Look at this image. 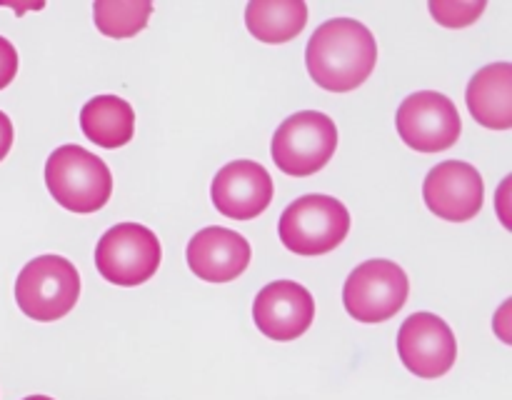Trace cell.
I'll list each match as a JSON object with an SVG mask.
<instances>
[{
  "label": "cell",
  "mask_w": 512,
  "mask_h": 400,
  "mask_svg": "<svg viewBox=\"0 0 512 400\" xmlns=\"http://www.w3.org/2000/svg\"><path fill=\"white\" fill-rule=\"evenodd\" d=\"M378 63L375 35L360 20L335 18L320 25L308 40L305 65L315 85L330 93L360 88Z\"/></svg>",
  "instance_id": "1"
},
{
  "label": "cell",
  "mask_w": 512,
  "mask_h": 400,
  "mask_svg": "<svg viewBox=\"0 0 512 400\" xmlns=\"http://www.w3.org/2000/svg\"><path fill=\"white\" fill-rule=\"evenodd\" d=\"M45 185L58 205L78 215L105 208L113 195V173L83 145H60L45 163Z\"/></svg>",
  "instance_id": "2"
},
{
  "label": "cell",
  "mask_w": 512,
  "mask_h": 400,
  "mask_svg": "<svg viewBox=\"0 0 512 400\" xmlns=\"http://www.w3.org/2000/svg\"><path fill=\"white\" fill-rule=\"evenodd\" d=\"M350 233V213L338 198L330 195H303L293 200L280 215L278 235L295 255H325L338 248Z\"/></svg>",
  "instance_id": "3"
},
{
  "label": "cell",
  "mask_w": 512,
  "mask_h": 400,
  "mask_svg": "<svg viewBox=\"0 0 512 400\" xmlns=\"http://www.w3.org/2000/svg\"><path fill=\"white\" fill-rule=\"evenodd\" d=\"M80 298V273L63 255H40L20 270L15 300L28 318L53 323L65 318Z\"/></svg>",
  "instance_id": "4"
},
{
  "label": "cell",
  "mask_w": 512,
  "mask_h": 400,
  "mask_svg": "<svg viewBox=\"0 0 512 400\" xmlns=\"http://www.w3.org/2000/svg\"><path fill=\"white\" fill-rule=\"evenodd\" d=\"M338 148V128L318 110H300L283 120L273 135L270 153L273 163L293 178H308L318 173L333 158Z\"/></svg>",
  "instance_id": "5"
},
{
  "label": "cell",
  "mask_w": 512,
  "mask_h": 400,
  "mask_svg": "<svg viewBox=\"0 0 512 400\" xmlns=\"http://www.w3.org/2000/svg\"><path fill=\"white\" fill-rule=\"evenodd\" d=\"M163 260L158 235L140 223H120L105 230L95 248V268L108 283L133 288L153 278Z\"/></svg>",
  "instance_id": "6"
},
{
  "label": "cell",
  "mask_w": 512,
  "mask_h": 400,
  "mask_svg": "<svg viewBox=\"0 0 512 400\" xmlns=\"http://www.w3.org/2000/svg\"><path fill=\"white\" fill-rule=\"evenodd\" d=\"M410 280L393 260H365L345 280L343 303L350 318L360 323H383L408 303Z\"/></svg>",
  "instance_id": "7"
},
{
  "label": "cell",
  "mask_w": 512,
  "mask_h": 400,
  "mask_svg": "<svg viewBox=\"0 0 512 400\" xmlns=\"http://www.w3.org/2000/svg\"><path fill=\"white\" fill-rule=\"evenodd\" d=\"M400 138L418 153H443L458 143L463 120L453 100L435 90H420L400 103L395 115Z\"/></svg>",
  "instance_id": "8"
},
{
  "label": "cell",
  "mask_w": 512,
  "mask_h": 400,
  "mask_svg": "<svg viewBox=\"0 0 512 400\" xmlns=\"http://www.w3.org/2000/svg\"><path fill=\"white\" fill-rule=\"evenodd\" d=\"M398 353L418 378H443L458 358V340L440 315L413 313L400 325Z\"/></svg>",
  "instance_id": "9"
},
{
  "label": "cell",
  "mask_w": 512,
  "mask_h": 400,
  "mask_svg": "<svg viewBox=\"0 0 512 400\" xmlns=\"http://www.w3.org/2000/svg\"><path fill=\"white\" fill-rule=\"evenodd\" d=\"M423 195L425 205L438 218L465 223V220H473L483 208V175L463 160H445L428 173Z\"/></svg>",
  "instance_id": "10"
},
{
  "label": "cell",
  "mask_w": 512,
  "mask_h": 400,
  "mask_svg": "<svg viewBox=\"0 0 512 400\" xmlns=\"http://www.w3.org/2000/svg\"><path fill=\"white\" fill-rule=\"evenodd\" d=\"M253 320L270 340L288 343L308 333L315 320V300L305 285L295 280H275L255 298Z\"/></svg>",
  "instance_id": "11"
},
{
  "label": "cell",
  "mask_w": 512,
  "mask_h": 400,
  "mask_svg": "<svg viewBox=\"0 0 512 400\" xmlns=\"http://www.w3.org/2000/svg\"><path fill=\"white\" fill-rule=\"evenodd\" d=\"M273 178L255 160H233L223 165L210 185L218 213L233 220H253L273 203Z\"/></svg>",
  "instance_id": "12"
},
{
  "label": "cell",
  "mask_w": 512,
  "mask_h": 400,
  "mask_svg": "<svg viewBox=\"0 0 512 400\" xmlns=\"http://www.w3.org/2000/svg\"><path fill=\"white\" fill-rule=\"evenodd\" d=\"M253 250L230 228H203L188 243V265L205 283H230L248 270Z\"/></svg>",
  "instance_id": "13"
},
{
  "label": "cell",
  "mask_w": 512,
  "mask_h": 400,
  "mask_svg": "<svg viewBox=\"0 0 512 400\" xmlns=\"http://www.w3.org/2000/svg\"><path fill=\"white\" fill-rule=\"evenodd\" d=\"M470 115L490 130L512 128V65L493 63L480 68L468 83Z\"/></svg>",
  "instance_id": "14"
},
{
  "label": "cell",
  "mask_w": 512,
  "mask_h": 400,
  "mask_svg": "<svg viewBox=\"0 0 512 400\" xmlns=\"http://www.w3.org/2000/svg\"><path fill=\"white\" fill-rule=\"evenodd\" d=\"M80 128L100 148H123L135 133L133 105L118 95H98L80 110Z\"/></svg>",
  "instance_id": "15"
},
{
  "label": "cell",
  "mask_w": 512,
  "mask_h": 400,
  "mask_svg": "<svg viewBox=\"0 0 512 400\" xmlns=\"http://www.w3.org/2000/svg\"><path fill=\"white\" fill-rule=\"evenodd\" d=\"M308 23L303 0H253L245 8V25L260 43H288L298 38Z\"/></svg>",
  "instance_id": "16"
},
{
  "label": "cell",
  "mask_w": 512,
  "mask_h": 400,
  "mask_svg": "<svg viewBox=\"0 0 512 400\" xmlns=\"http://www.w3.org/2000/svg\"><path fill=\"white\" fill-rule=\"evenodd\" d=\"M95 28L108 38H133L145 30L153 3L148 0H98L93 5Z\"/></svg>",
  "instance_id": "17"
},
{
  "label": "cell",
  "mask_w": 512,
  "mask_h": 400,
  "mask_svg": "<svg viewBox=\"0 0 512 400\" xmlns=\"http://www.w3.org/2000/svg\"><path fill=\"white\" fill-rule=\"evenodd\" d=\"M488 3H465V0H430V13L443 28H468L485 13Z\"/></svg>",
  "instance_id": "18"
},
{
  "label": "cell",
  "mask_w": 512,
  "mask_h": 400,
  "mask_svg": "<svg viewBox=\"0 0 512 400\" xmlns=\"http://www.w3.org/2000/svg\"><path fill=\"white\" fill-rule=\"evenodd\" d=\"M18 75V50L0 35V90L8 88Z\"/></svg>",
  "instance_id": "19"
},
{
  "label": "cell",
  "mask_w": 512,
  "mask_h": 400,
  "mask_svg": "<svg viewBox=\"0 0 512 400\" xmlns=\"http://www.w3.org/2000/svg\"><path fill=\"white\" fill-rule=\"evenodd\" d=\"M13 140H15L13 123H10L8 115L0 110V160H5V155L10 153V148H13Z\"/></svg>",
  "instance_id": "20"
},
{
  "label": "cell",
  "mask_w": 512,
  "mask_h": 400,
  "mask_svg": "<svg viewBox=\"0 0 512 400\" xmlns=\"http://www.w3.org/2000/svg\"><path fill=\"white\" fill-rule=\"evenodd\" d=\"M23 400H53V398H48V395H28V398Z\"/></svg>",
  "instance_id": "21"
}]
</instances>
